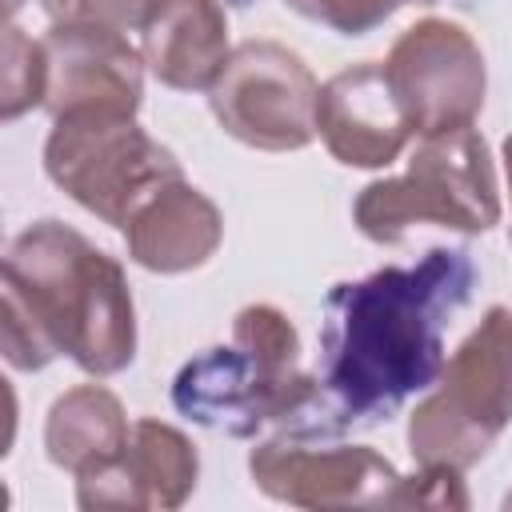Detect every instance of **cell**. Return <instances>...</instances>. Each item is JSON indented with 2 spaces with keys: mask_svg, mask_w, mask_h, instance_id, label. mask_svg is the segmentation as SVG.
<instances>
[{
  "mask_svg": "<svg viewBox=\"0 0 512 512\" xmlns=\"http://www.w3.org/2000/svg\"><path fill=\"white\" fill-rule=\"evenodd\" d=\"M476 280V260L464 248H428L416 264L336 284L320 328V404L332 424L388 420L412 392L436 384L444 328Z\"/></svg>",
  "mask_w": 512,
  "mask_h": 512,
  "instance_id": "6da1fadb",
  "label": "cell"
},
{
  "mask_svg": "<svg viewBox=\"0 0 512 512\" xmlns=\"http://www.w3.org/2000/svg\"><path fill=\"white\" fill-rule=\"evenodd\" d=\"M0 348L20 372L68 356L92 376L136 360V308L116 256L60 220L28 224L4 252Z\"/></svg>",
  "mask_w": 512,
  "mask_h": 512,
  "instance_id": "7a4b0ae2",
  "label": "cell"
},
{
  "mask_svg": "<svg viewBox=\"0 0 512 512\" xmlns=\"http://www.w3.org/2000/svg\"><path fill=\"white\" fill-rule=\"evenodd\" d=\"M172 404L212 432L256 436L264 424L320 404V376L300 368L296 324L272 304H248L236 312L228 344L204 348L176 372Z\"/></svg>",
  "mask_w": 512,
  "mask_h": 512,
  "instance_id": "3957f363",
  "label": "cell"
},
{
  "mask_svg": "<svg viewBox=\"0 0 512 512\" xmlns=\"http://www.w3.org/2000/svg\"><path fill=\"white\" fill-rule=\"evenodd\" d=\"M356 228L376 244H400L416 224L480 236L500 224V188L484 136L468 128L420 136L400 176L372 180L352 204Z\"/></svg>",
  "mask_w": 512,
  "mask_h": 512,
  "instance_id": "277c9868",
  "label": "cell"
},
{
  "mask_svg": "<svg viewBox=\"0 0 512 512\" xmlns=\"http://www.w3.org/2000/svg\"><path fill=\"white\" fill-rule=\"evenodd\" d=\"M512 424V308L492 304L444 360L408 416V452L424 468L468 472Z\"/></svg>",
  "mask_w": 512,
  "mask_h": 512,
  "instance_id": "5b68a950",
  "label": "cell"
},
{
  "mask_svg": "<svg viewBox=\"0 0 512 512\" xmlns=\"http://www.w3.org/2000/svg\"><path fill=\"white\" fill-rule=\"evenodd\" d=\"M44 172L84 212L120 228L168 180H180V160L152 140L136 116L72 112L56 116L44 140Z\"/></svg>",
  "mask_w": 512,
  "mask_h": 512,
  "instance_id": "8992f818",
  "label": "cell"
},
{
  "mask_svg": "<svg viewBox=\"0 0 512 512\" xmlns=\"http://www.w3.org/2000/svg\"><path fill=\"white\" fill-rule=\"evenodd\" d=\"M320 84L300 52L276 40H244L208 88L212 116L228 136L260 152H300L316 140Z\"/></svg>",
  "mask_w": 512,
  "mask_h": 512,
  "instance_id": "52a82bcc",
  "label": "cell"
},
{
  "mask_svg": "<svg viewBox=\"0 0 512 512\" xmlns=\"http://www.w3.org/2000/svg\"><path fill=\"white\" fill-rule=\"evenodd\" d=\"M384 76L416 136L468 128L488 92L484 52L456 20H416L396 36L384 60Z\"/></svg>",
  "mask_w": 512,
  "mask_h": 512,
  "instance_id": "ba28073f",
  "label": "cell"
},
{
  "mask_svg": "<svg viewBox=\"0 0 512 512\" xmlns=\"http://www.w3.org/2000/svg\"><path fill=\"white\" fill-rule=\"evenodd\" d=\"M252 484L288 508H400L404 476L368 444H300L276 436L248 456Z\"/></svg>",
  "mask_w": 512,
  "mask_h": 512,
  "instance_id": "9c48e42d",
  "label": "cell"
},
{
  "mask_svg": "<svg viewBox=\"0 0 512 512\" xmlns=\"http://www.w3.org/2000/svg\"><path fill=\"white\" fill-rule=\"evenodd\" d=\"M48 56V116L120 112L136 116L144 100V56L124 32L100 24H52L44 32Z\"/></svg>",
  "mask_w": 512,
  "mask_h": 512,
  "instance_id": "30bf717a",
  "label": "cell"
},
{
  "mask_svg": "<svg viewBox=\"0 0 512 512\" xmlns=\"http://www.w3.org/2000/svg\"><path fill=\"white\" fill-rule=\"evenodd\" d=\"M316 136L348 168H388L416 132L384 76V64L360 60L320 84Z\"/></svg>",
  "mask_w": 512,
  "mask_h": 512,
  "instance_id": "8fae6325",
  "label": "cell"
},
{
  "mask_svg": "<svg viewBox=\"0 0 512 512\" xmlns=\"http://www.w3.org/2000/svg\"><path fill=\"white\" fill-rule=\"evenodd\" d=\"M200 456L192 440L152 416L132 424L128 448L108 468L76 480L80 508H180L196 492Z\"/></svg>",
  "mask_w": 512,
  "mask_h": 512,
  "instance_id": "7c38bea8",
  "label": "cell"
},
{
  "mask_svg": "<svg viewBox=\"0 0 512 512\" xmlns=\"http://www.w3.org/2000/svg\"><path fill=\"white\" fill-rule=\"evenodd\" d=\"M140 56L164 88L208 92L232 56L224 8L216 0H152L140 20Z\"/></svg>",
  "mask_w": 512,
  "mask_h": 512,
  "instance_id": "4fadbf2b",
  "label": "cell"
},
{
  "mask_svg": "<svg viewBox=\"0 0 512 512\" xmlns=\"http://www.w3.org/2000/svg\"><path fill=\"white\" fill-rule=\"evenodd\" d=\"M224 240L220 208L184 176L156 188L124 224L128 256L160 276H180L216 256Z\"/></svg>",
  "mask_w": 512,
  "mask_h": 512,
  "instance_id": "5bb4252c",
  "label": "cell"
},
{
  "mask_svg": "<svg viewBox=\"0 0 512 512\" xmlns=\"http://www.w3.org/2000/svg\"><path fill=\"white\" fill-rule=\"evenodd\" d=\"M132 424L124 404L104 384H76L52 400L44 420V448L48 460L76 480L108 468L128 448Z\"/></svg>",
  "mask_w": 512,
  "mask_h": 512,
  "instance_id": "9a60e30c",
  "label": "cell"
},
{
  "mask_svg": "<svg viewBox=\"0 0 512 512\" xmlns=\"http://www.w3.org/2000/svg\"><path fill=\"white\" fill-rule=\"evenodd\" d=\"M48 92V56H44V40L24 36V28L8 24L4 28V100H0V116L16 120L28 108H40Z\"/></svg>",
  "mask_w": 512,
  "mask_h": 512,
  "instance_id": "2e32d148",
  "label": "cell"
},
{
  "mask_svg": "<svg viewBox=\"0 0 512 512\" xmlns=\"http://www.w3.org/2000/svg\"><path fill=\"white\" fill-rule=\"evenodd\" d=\"M284 4L304 20H316L340 36H364L412 0H284Z\"/></svg>",
  "mask_w": 512,
  "mask_h": 512,
  "instance_id": "e0dca14e",
  "label": "cell"
},
{
  "mask_svg": "<svg viewBox=\"0 0 512 512\" xmlns=\"http://www.w3.org/2000/svg\"><path fill=\"white\" fill-rule=\"evenodd\" d=\"M152 0H40L52 24H100V28H140Z\"/></svg>",
  "mask_w": 512,
  "mask_h": 512,
  "instance_id": "ac0fdd59",
  "label": "cell"
},
{
  "mask_svg": "<svg viewBox=\"0 0 512 512\" xmlns=\"http://www.w3.org/2000/svg\"><path fill=\"white\" fill-rule=\"evenodd\" d=\"M400 508H468V492L456 468H424L404 476Z\"/></svg>",
  "mask_w": 512,
  "mask_h": 512,
  "instance_id": "d6986e66",
  "label": "cell"
},
{
  "mask_svg": "<svg viewBox=\"0 0 512 512\" xmlns=\"http://www.w3.org/2000/svg\"><path fill=\"white\" fill-rule=\"evenodd\" d=\"M504 172H508V192H512V136L504 140Z\"/></svg>",
  "mask_w": 512,
  "mask_h": 512,
  "instance_id": "ffe728a7",
  "label": "cell"
},
{
  "mask_svg": "<svg viewBox=\"0 0 512 512\" xmlns=\"http://www.w3.org/2000/svg\"><path fill=\"white\" fill-rule=\"evenodd\" d=\"M20 8V0H8V12H16Z\"/></svg>",
  "mask_w": 512,
  "mask_h": 512,
  "instance_id": "44dd1931",
  "label": "cell"
},
{
  "mask_svg": "<svg viewBox=\"0 0 512 512\" xmlns=\"http://www.w3.org/2000/svg\"><path fill=\"white\" fill-rule=\"evenodd\" d=\"M504 508H508V512H512V492H508V496H504Z\"/></svg>",
  "mask_w": 512,
  "mask_h": 512,
  "instance_id": "7402d4cb",
  "label": "cell"
},
{
  "mask_svg": "<svg viewBox=\"0 0 512 512\" xmlns=\"http://www.w3.org/2000/svg\"><path fill=\"white\" fill-rule=\"evenodd\" d=\"M412 4H432V0H412Z\"/></svg>",
  "mask_w": 512,
  "mask_h": 512,
  "instance_id": "603a6c76",
  "label": "cell"
}]
</instances>
